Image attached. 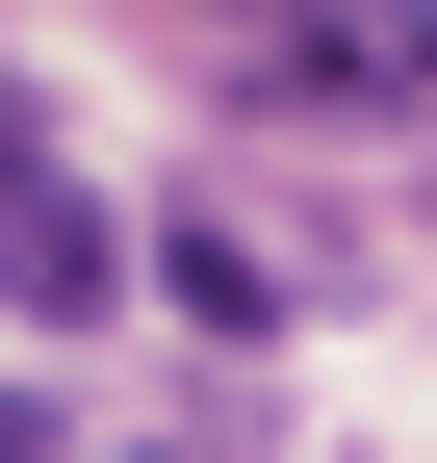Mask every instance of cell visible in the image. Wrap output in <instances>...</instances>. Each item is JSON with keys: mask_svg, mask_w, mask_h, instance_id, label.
I'll use <instances>...</instances> for the list:
<instances>
[{"mask_svg": "<svg viewBox=\"0 0 437 463\" xmlns=\"http://www.w3.org/2000/svg\"><path fill=\"white\" fill-rule=\"evenodd\" d=\"M257 78L335 103V129H412V103H437V26H412V0H386V26H257Z\"/></svg>", "mask_w": 437, "mask_h": 463, "instance_id": "obj_1", "label": "cell"}, {"mask_svg": "<svg viewBox=\"0 0 437 463\" xmlns=\"http://www.w3.org/2000/svg\"><path fill=\"white\" fill-rule=\"evenodd\" d=\"M103 283H129V232H103V206H78V181L26 155V181H0V309H51V335H78Z\"/></svg>", "mask_w": 437, "mask_h": 463, "instance_id": "obj_2", "label": "cell"}, {"mask_svg": "<svg viewBox=\"0 0 437 463\" xmlns=\"http://www.w3.org/2000/svg\"><path fill=\"white\" fill-rule=\"evenodd\" d=\"M129 463H257V438H232V412H181V438H129Z\"/></svg>", "mask_w": 437, "mask_h": 463, "instance_id": "obj_5", "label": "cell"}, {"mask_svg": "<svg viewBox=\"0 0 437 463\" xmlns=\"http://www.w3.org/2000/svg\"><path fill=\"white\" fill-rule=\"evenodd\" d=\"M154 283H181V309H206V335H284V258H257V232H206V206H181V232H154Z\"/></svg>", "mask_w": 437, "mask_h": 463, "instance_id": "obj_3", "label": "cell"}, {"mask_svg": "<svg viewBox=\"0 0 437 463\" xmlns=\"http://www.w3.org/2000/svg\"><path fill=\"white\" fill-rule=\"evenodd\" d=\"M26 155H51V129H26V78H0V181H26Z\"/></svg>", "mask_w": 437, "mask_h": 463, "instance_id": "obj_6", "label": "cell"}, {"mask_svg": "<svg viewBox=\"0 0 437 463\" xmlns=\"http://www.w3.org/2000/svg\"><path fill=\"white\" fill-rule=\"evenodd\" d=\"M0 463H78V438H51V386H0Z\"/></svg>", "mask_w": 437, "mask_h": 463, "instance_id": "obj_4", "label": "cell"}]
</instances>
